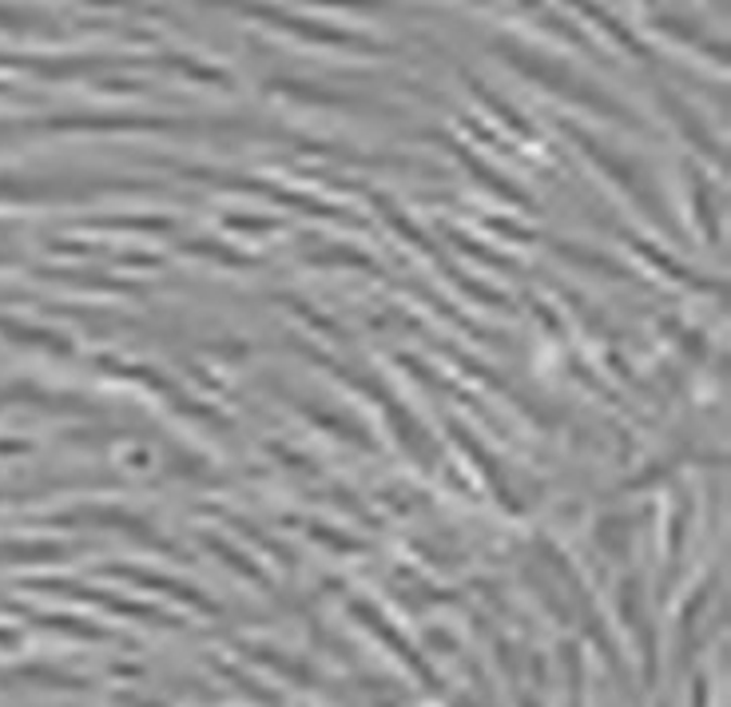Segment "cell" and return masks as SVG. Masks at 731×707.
Instances as JSON below:
<instances>
[{
  "label": "cell",
  "mask_w": 731,
  "mask_h": 707,
  "mask_svg": "<svg viewBox=\"0 0 731 707\" xmlns=\"http://www.w3.org/2000/svg\"><path fill=\"white\" fill-rule=\"evenodd\" d=\"M517 60H521V64H525V72H533V76H537V80H544V83H549V88H561V83H565V76L556 72V64H544V60L521 56V52H517ZM568 88H573V92H577V95H592V104L604 107V104H601V95L592 92V88H585V83H568Z\"/></svg>",
  "instance_id": "obj_1"
}]
</instances>
